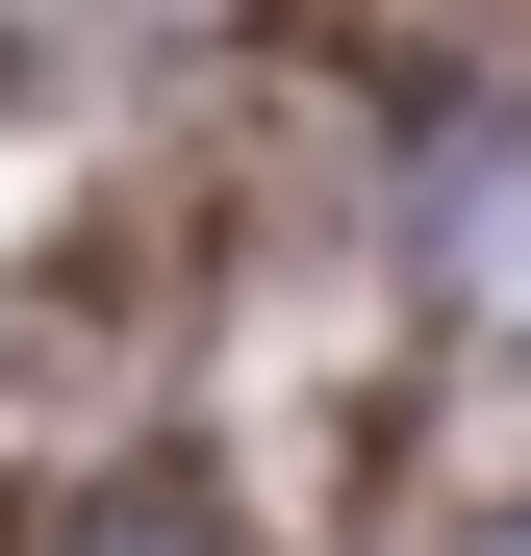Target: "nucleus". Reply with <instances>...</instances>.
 I'll use <instances>...</instances> for the list:
<instances>
[{"mask_svg":"<svg viewBox=\"0 0 531 556\" xmlns=\"http://www.w3.org/2000/svg\"><path fill=\"white\" fill-rule=\"evenodd\" d=\"M127 556H152V531H127Z\"/></svg>","mask_w":531,"mask_h":556,"instance_id":"nucleus-1","label":"nucleus"},{"mask_svg":"<svg viewBox=\"0 0 531 556\" xmlns=\"http://www.w3.org/2000/svg\"><path fill=\"white\" fill-rule=\"evenodd\" d=\"M506 556H531V531H506Z\"/></svg>","mask_w":531,"mask_h":556,"instance_id":"nucleus-2","label":"nucleus"}]
</instances>
